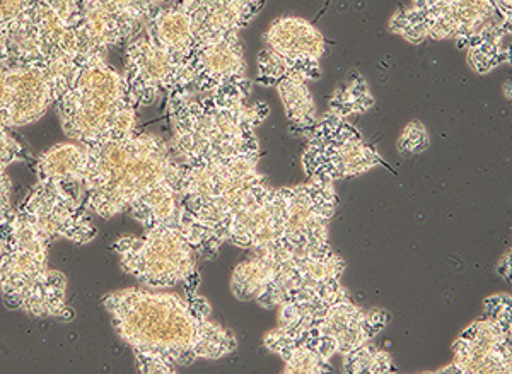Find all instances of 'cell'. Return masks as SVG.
Instances as JSON below:
<instances>
[{"label":"cell","mask_w":512,"mask_h":374,"mask_svg":"<svg viewBox=\"0 0 512 374\" xmlns=\"http://www.w3.org/2000/svg\"><path fill=\"white\" fill-rule=\"evenodd\" d=\"M512 368L511 296L485 299L483 315L454 340L453 363L439 373L509 374Z\"/></svg>","instance_id":"7c38bea8"},{"label":"cell","mask_w":512,"mask_h":374,"mask_svg":"<svg viewBox=\"0 0 512 374\" xmlns=\"http://www.w3.org/2000/svg\"><path fill=\"white\" fill-rule=\"evenodd\" d=\"M86 147L82 204L94 216H118L158 183L178 178V164L168 142L159 135L135 130L125 137L103 139Z\"/></svg>","instance_id":"7a4b0ae2"},{"label":"cell","mask_w":512,"mask_h":374,"mask_svg":"<svg viewBox=\"0 0 512 374\" xmlns=\"http://www.w3.org/2000/svg\"><path fill=\"white\" fill-rule=\"evenodd\" d=\"M255 2H260V4H263V0H255Z\"/></svg>","instance_id":"d6a6232c"},{"label":"cell","mask_w":512,"mask_h":374,"mask_svg":"<svg viewBox=\"0 0 512 374\" xmlns=\"http://www.w3.org/2000/svg\"><path fill=\"white\" fill-rule=\"evenodd\" d=\"M28 161L23 144L11 134L6 125L0 123V170H6L14 163Z\"/></svg>","instance_id":"f1b7e54d"},{"label":"cell","mask_w":512,"mask_h":374,"mask_svg":"<svg viewBox=\"0 0 512 374\" xmlns=\"http://www.w3.org/2000/svg\"><path fill=\"white\" fill-rule=\"evenodd\" d=\"M511 0H439L429 7H405L390 19V31L419 45L454 40L468 48L485 40L511 38Z\"/></svg>","instance_id":"52a82bcc"},{"label":"cell","mask_w":512,"mask_h":374,"mask_svg":"<svg viewBox=\"0 0 512 374\" xmlns=\"http://www.w3.org/2000/svg\"><path fill=\"white\" fill-rule=\"evenodd\" d=\"M497 274L501 275L502 279L511 281V252H507L502 257L501 262L497 265Z\"/></svg>","instance_id":"4dcf8cb0"},{"label":"cell","mask_w":512,"mask_h":374,"mask_svg":"<svg viewBox=\"0 0 512 374\" xmlns=\"http://www.w3.org/2000/svg\"><path fill=\"white\" fill-rule=\"evenodd\" d=\"M144 33L169 55L188 65L197 41L193 33L192 19L180 2L175 0L152 12L144 26Z\"/></svg>","instance_id":"ac0fdd59"},{"label":"cell","mask_w":512,"mask_h":374,"mask_svg":"<svg viewBox=\"0 0 512 374\" xmlns=\"http://www.w3.org/2000/svg\"><path fill=\"white\" fill-rule=\"evenodd\" d=\"M374 106V96L366 79L359 72H352L344 88L335 91L328 105V113L349 120L354 115L369 112Z\"/></svg>","instance_id":"cb8c5ba5"},{"label":"cell","mask_w":512,"mask_h":374,"mask_svg":"<svg viewBox=\"0 0 512 374\" xmlns=\"http://www.w3.org/2000/svg\"><path fill=\"white\" fill-rule=\"evenodd\" d=\"M192 91L197 94H234L248 98L251 81L239 35L198 43L188 62Z\"/></svg>","instance_id":"2e32d148"},{"label":"cell","mask_w":512,"mask_h":374,"mask_svg":"<svg viewBox=\"0 0 512 374\" xmlns=\"http://www.w3.org/2000/svg\"><path fill=\"white\" fill-rule=\"evenodd\" d=\"M280 197L279 240L309 250L332 248L328 226L338 207L335 183L308 180L280 188Z\"/></svg>","instance_id":"9a60e30c"},{"label":"cell","mask_w":512,"mask_h":374,"mask_svg":"<svg viewBox=\"0 0 512 374\" xmlns=\"http://www.w3.org/2000/svg\"><path fill=\"white\" fill-rule=\"evenodd\" d=\"M386 310H366L352 301L342 282L303 294L279 306L275 332L313 347L326 361L371 342L390 323Z\"/></svg>","instance_id":"277c9868"},{"label":"cell","mask_w":512,"mask_h":374,"mask_svg":"<svg viewBox=\"0 0 512 374\" xmlns=\"http://www.w3.org/2000/svg\"><path fill=\"white\" fill-rule=\"evenodd\" d=\"M88 164V147L81 142H60L41 152L35 163L38 180L81 185Z\"/></svg>","instance_id":"ffe728a7"},{"label":"cell","mask_w":512,"mask_h":374,"mask_svg":"<svg viewBox=\"0 0 512 374\" xmlns=\"http://www.w3.org/2000/svg\"><path fill=\"white\" fill-rule=\"evenodd\" d=\"M12 180L6 170H0V257L6 250L7 233L14 209L11 205Z\"/></svg>","instance_id":"83f0119b"},{"label":"cell","mask_w":512,"mask_h":374,"mask_svg":"<svg viewBox=\"0 0 512 374\" xmlns=\"http://www.w3.org/2000/svg\"><path fill=\"white\" fill-rule=\"evenodd\" d=\"M60 125L81 144L118 139L137 130V106L127 79L103 53H89L69 89L57 101Z\"/></svg>","instance_id":"5b68a950"},{"label":"cell","mask_w":512,"mask_h":374,"mask_svg":"<svg viewBox=\"0 0 512 374\" xmlns=\"http://www.w3.org/2000/svg\"><path fill=\"white\" fill-rule=\"evenodd\" d=\"M272 277V265L267 258L256 255L238 263L231 275V293L238 301H255Z\"/></svg>","instance_id":"603a6c76"},{"label":"cell","mask_w":512,"mask_h":374,"mask_svg":"<svg viewBox=\"0 0 512 374\" xmlns=\"http://www.w3.org/2000/svg\"><path fill=\"white\" fill-rule=\"evenodd\" d=\"M431 146V135L429 130L425 129L424 123L410 122L407 127L403 129L402 134L398 137L396 142V149L403 156H415V154H422L427 151Z\"/></svg>","instance_id":"4316f807"},{"label":"cell","mask_w":512,"mask_h":374,"mask_svg":"<svg viewBox=\"0 0 512 374\" xmlns=\"http://www.w3.org/2000/svg\"><path fill=\"white\" fill-rule=\"evenodd\" d=\"M511 60V38L485 40L466 48V62L475 74H489Z\"/></svg>","instance_id":"484cf974"},{"label":"cell","mask_w":512,"mask_h":374,"mask_svg":"<svg viewBox=\"0 0 512 374\" xmlns=\"http://www.w3.org/2000/svg\"><path fill=\"white\" fill-rule=\"evenodd\" d=\"M169 151L178 166L226 158L258 141L256 129L268 105L234 94L183 93L168 96Z\"/></svg>","instance_id":"3957f363"},{"label":"cell","mask_w":512,"mask_h":374,"mask_svg":"<svg viewBox=\"0 0 512 374\" xmlns=\"http://www.w3.org/2000/svg\"><path fill=\"white\" fill-rule=\"evenodd\" d=\"M265 48L258 53L256 82L275 88L286 77L316 81L321 77L325 36L315 24L296 16H282L263 35Z\"/></svg>","instance_id":"8fae6325"},{"label":"cell","mask_w":512,"mask_h":374,"mask_svg":"<svg viewBox=\"0 0 512 374\" xmlns=\"http://www.w3.org/2000/svg\"><path fill=\"white\" fill-rule=\"evenodd\" d=\"M301 164L308 180L323 183H335L386 166L357 127L328 112L318 117L309 130Z\"/></svg>","instance_id":"30bf717a"},{"label":"cell","mask_w":512,"mask_h":374,"mask_svg":"<svg viewBox=\"0 0 512 374\" xmlns=\"http://www.w3.org/2000/svg\"><path fill=\"white\" fill-rule=\"evenodd\" d=\"M111 250L120 269L147 289H166L192 279L197 252L180 226L144 229L140 236H122Z\"/></svg>","instance_id":"9c48e42d"},{"label":"cell","mask_w":512,"mask_h":374,"mask_svg":"<svg viewBox=\"0 0 512 374\" xmlns=\"http://www.w3.org/2000/svg\"><path fill=\"white\" fill-rule=\"evenodd\" d=\"M18 209L50 243L88 245L98 236L91 212L82 204L81 185L38 180Z\"/></svg>","instance_id":"4fadbf2b"},{"label":"cell","mask_w":512,"mask_h":374,"mask_svg":"<svg viewBox=\"0 0 512 374\" xmlns=\"http://www.w3.org/2000/svg\"><path fill=\"white\" fill-rule=\"evenodd\" d=\"M123 76L137 110L154 105L161 94L193 93L188 65L156 45L144 31L125 45Z\"/></svg>","instance_id":"5bb4252c"},{"label":"cell","mask_w":512,"mask_h":374,"mask_svg":"<svg viewBox=\"0 0 512 374\" xmlns=\"http://www.w3.org/2000/svg\"><path fill=\"white\" fill-rule=\"evenodd\" d=\"M192 19L195 45L239 35L260 12L263 4L255 0H176Z\"/></svg>","instance_id":"e0dca14e"},{"label":"cell","mask_w":512,"mask_h":374,"mask_svg":"<svg viewBox=\"0 0 512 374\" xmlns=\"http://www.w3.org/2000/svg\"><path fill=\"white\" fill-rule=\"evenodd\" d=\"M86 55L21 67L0 65V123L18 129L45 117L69 89Z\"/></svg>","instance_id":"ba28073f"},{"label":"cell","mask_w":512,"mask_h":374,"mask_svg":"<svg viewBox=\"0 0 512 374\" xmlns=\"http://www.w3.org/2000/svg\"><path fill=\"white\" fill-rule=\"evenodd\" d=\"M267 351L274 352L284 361V373L287 374H325L332 371V364L318 352L297 340L287 339L279 332H268L263 339Z\"/></svg>","instance_id":"44dd1931"},{"label":"cell","mask_w":512,"mask_h":374,"mask_svg":"<svg viewBox=\"0 0 512 374\" xmlns=\"http://www.w3.org/2000/svg\"><path fill=\"white\" fill-rule=\"evenodd\" d=\"M277 93L284 105V112L291 127L299 134H309L318 120L315 98L309 91L308 82L297 77H286L277 82Z\"/></svg>","instance_id":"7402d4cb"},{"label":"cell","mask_w":512,"mask_h":374,"mask_svg":"<svg viewBox=\"0 0 512 374\" xmlns=\"http://www.w3.org/2000/svg\"><path fill=\"white\" fill-rule=\"evenodd\" d=\"M439 0H412V6L414 7H429L432 4H436Z\"/></svg>","instance_id":"1f68e13d"},{"label":"cell","mask_w":512,"mask_h":374,"mask_svg":"<svg viewBox=\"0 0 512 374\" xmlns=\"http://www.w3.org/2000/svg\"><path fill=\"white\" fill-rule=\"evenodd\" d=\"M101 303L140 373L173 374L197 361H216L236 351V335L210 320L207 299L181 298L163 289L128 287Z\"/></svg>","instance_id":"6da1fadb"},{"label":"cell","mask_w":512,"mask_h":374,"mask_svg":"<svg viewBox=\"0 0 512 374\" xmlns=\"http://www.w3.org/2000/svg\"><path fill=\"white\" fill-rule=\"evenodd\" d=\"M50 241L23 212L12 214L6 250L0 257V294L9 310L72 320L67 279L48 265Z\"/></svg>","instance_id":"8992f818"},{"label":"cell","mask_w":512,"mask_h":374,"mask_svg":"<svg viewBox=\"0 0 512 374\" xmlns=\"http://www.w3.org/2000/svg\"><path fill=\"white\" fill-rule=\"evenodd\" d=\"M181 195L178 178L164 180L144 193L128 212L144 229L180 226Z\"/></svg>","instance_id":"d6986e66"},{"label":"cell","mask_w":512,"mask_h":374,"mask_svg":"<svg viewBox=\"0 0 512 374\" xmlns=\"http://www.w3.org/2000/svg\"><path fill=\"white\" fill-rule=\"evenodd\" d=\"M64 19L65 23L77 28L79 24V0H41Z\"/></svg>","instance_id":"f546056e"},{"label":"cell","mask_w":512,"mask_h":374,"mask_svg":"<svg viewBox=\"0 0 512 374\" xmlns=\"http://www.w3.org/2000/svg\"><path fill=\"white\" fill-rule=\"evenodd\" d=\"M342 366L349 374L395 373L396 364L390 352L378 349L371 342L355 347L354 351L342 356Z\"/></svg>","instance_id":"d4e9b609"}]
</instances>
